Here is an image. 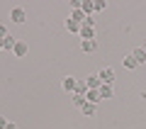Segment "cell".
<instances>
[{
  "label": "cell",
  "instance_id": "12",
  "mask_svg": "<svg viewBox=\"0 0 146 129\" xmlns=\"http://www.w3.org/2000/svg\"><path fill=\"white\" fill-rule=\"evenodd\" d=\"M71 20H76L78 25H85V20H88V15H85L83 10H73V12H71Z\"/></svg>",
  "mask_w": 146,
  "mask_h": 129
},
{
  "label": "cell",
  "instance_id": "21",
  "mask_svg": "<svg viewBox=\"0 0 146 129\" xmlns=\"http://www.w3.org/2000/svg\"><path fill=\"white\" fill-rule=\"evenodd\" d=\"M5 127H7V119L3 117V114H0V129H5Z\"/></svg>",
  "mask_w": 146,
  "mask_h": 129
},
{
  "label": "cell",
  "instance_id": "17",
  "mask_svg": "<svg viewBox=\"0 0 146 129\" xmlns=\"http://www.w3.org/2000/svg\"><path fill=\"white\" fill-rule=\"evenodd\" d=\"M71 98H73V105H76V107H83V105H85V95H78V93H73Z\"/></svg>",
  "mask_w": 146,
  "mask_h": 129
},
{
  "label": "cell",
  "instance_id": "23",
  "mask_svg": "<svg viewBox=\"0 0 146 129\" xmlns=\"http://www.w3.org/2000/svg\"><path fill=\"white\" fill-rule=\"evenodd\" d=\"M0 49H3V37H0Z\"/></svg>",
  "mask_w": 146,
  "mask_h": 129
},
{
  "label": "cell",
  "instance_id": "14",
  "mask_svg": "<svg viewBox=\"0 0 146 129\" xmlns=\"http://www.w3.org/2000/svg\"><path fill=\"white\" fill-rule=\"evenodd\" d=\"M80 10H83L85 15L90 17V12L95 10V3H93V0H83V3H80Z\"/></svg>",
  "mask_w": 146,
  "mask_h": 129
},
{
  "label": "cell",
  "instance_id": "10",
  "mask_svg": "<svg viewBox=\"0 0 146 129\" xmlns=\"http://www.w3.org/2000/svg\"><path fill=\"white\" fill-rule=\"evenodd\" d=\"M131 56H134V61L136 63H139V66H141V63H146V51H144V49H134V51H131Z\"/></svg>",
  "mask_w": 146,
  "mask_h": 129
},
{
  "label": "cell",
  "instance_id": "9",
  "mask_svg": "<svg viewBox=\"0 0 146 129\" xmlns=\"http://www.w3.org/2000/svg\"><path fill=\"white\" fill-rule=\"evenodd\" d=\"M100 100H102V98H100V93H98V90H88V93H85V102H90V105H98Z\"/></svg>",
  "mask_w": 146,
  "mask_h": 129
},
{
  "label": "cell",
  "instance_id": "7",
  "mask_svg": "<svg viewBox=\"0 0 146 129\" xmlns=\"http://www.w3.org/2000/svg\"><path fill=\"white\" fill-rule=\"evenodd\" d=\"M100 98L102 100H110V98H115V90H112V85H100Z\"/></svg>",
  "mask_w": 146,
  "mask_h": 129
},
{
  "label": "cell",
  "instance_id": "3",
  "mask_svg": "<svg viewBox=\"0 0 146 129\" xmlns=\"http://www.w3.org/2000/svg\"><path fill=\"white\" fill-rule=\"evenodd\" d=\"M61 85H63V90H66V93H76V85H78V78H71V76H66L61 80Z\"/></svg>",
  "mask_w": 146,
  "mask_h": 129
},
{
  "label": "cell",
  "instance_id": "16",
  "mask_svg": "<svg viewBox=\"0 0 146 129\" xmlns=\"http://www.w3.org/2000/svg\"><path fill=\"white\" fill-rule=\"evenodd\" d=\"M80 110H83V114H85V117H93V114H95V110H98V107H95V105H90V102H85V105H83Z\"/></svg>",
  "mask_w": 146,
  "mask_h": 129
},
{
  "label": "cell",
  "instance_id": "18",
  "mask_svg": "<svg viewBox=\"0 0 146 129\" xmlns=\"http://www.w3.org/2000/svg\"><path fill=\"white\" fill-rule=\"evenodd\" d=\"M76 93H78V95H85V93H88V85H85V80H78V85H76Z\"/></svg>",
  "mask_w": 146,
  "mask_h": 129
},
{
  "label": "cell",
  "instance_id": "1",
  "mask_svg": "<svg viewBox=\"0 0 146 129\" xmlns=\"http://www.w3.org/2000/svg\"><path fill=\"white\" fill-rule=\"evenodd\" d=\"M98 78H100L102 85H112V83H115V71H112V68H102V71L98 73Z\"/></svg>",
  "mask_w": 146,
  "mask_h": 129
},
{
  "label": "cell",
  "instance_id": "24",
  "mask_svg": "<svg viewBox=\"0 0 146 129\" xmlns=\"http://www.w3.org/2000/svg\"><path fill=\"white\" fill-rule=\"evenodd\" d=\"M141 49H144V51H146V41H144V47H141Z\"/></svg>",
  "mask_w": 146,
  "mask_h": 129
},
{
  "label": "cell",
  "instance_id": "13",
  "mask_svg": "<svg viewBox=\"0 0 146 129\" xmlns=\"http://www.w3.org/2000/svg\"><path fill=\"white\" fill-rule=\"evenodd\" d=\"M122 63H124V68H127V71H134V68L139 66V63L134 61V56H131V54H129V56H124V59H122Z\"/></svg>",
  "mask_w": 146,
  "mask_h": 129
},
{
  "label": "cell",
  "instance_id": "19",
  "mask_svg": "<svg viewBox=\"0 0 146 129\" xmlns=\"http://www.w3.org/2000/svg\"><path fill=\"white\" fill-rule=\"evenodd\" d=\"M95 10H107V3L105 0H95Z\"/></svg>",
  "mask_w": 146,
  "mask_h": 129
},
{
  "label": "cell",
  "instance_id": "6",
  "mask_svg": "<svg viewBox=\"0 0 146 129\" xmlns=\"http://www.w3.org/2000/svg\"><path fill=\"white\" fill-rule=\"evenodd\" d=\"M27 51H29V49H27V44H25V41H17V47L12 49V54H15L17 59H25V56H27Z\"/></svg>",
  "mask_w": 146,
  "mask_h": 129
},
{
  "label": "cell",
  "instance_id": "15",
  "mask_svg": "<svg viewBox=\"0 0 146 129\" xmlns=\"http://www.w3.org/2000/svg\"><path fill=\"white\" fill-rule=\"evenodd\" d=\"M66 29H68V32H76V34H78V32H80V25H78L76 20H71V17H68V20H66Z\"/></svg>",
  "mask_w": 146,
  "mask_h": 129
},
{
  "label": "cell",
  "instance_id": "8",
  "mask_svg": "<svg viewBox=\"0 0 146 129\" xmlns=\"http://www.w3.org/2000/svg\"><path fill=\"white\" fill-rule=\"evenodd\" d=\"M80 49H83L85 54H93L95 49H98V41H95V39H88V41H80Z\"/></svg>",
  "mask_w": 146,
  "mask_h": 129
},
{
  "label": "cell",
  "instance_id": "2",
  "mask_svg": "<svg viewBox=\"0 0 146 129\" xmlns=\"http://www.w3.org/2000/svg\"><path fill=\"white\" fill-rule=\"evenodd\" d=\"M25 20H27V12L22 10V7H12V10H10V22H15V25H22Z\"/></svg>",
  "mask_w": 146,
  "mask_h": 129
},
{
  "label": "cell",
  "instance_id": "5",
  "mask_svg": "<svg viewBox=\"0 0 146 129\" xmlns=\"http://www.w3.org/2000/svg\"><path fill=\"white\" fill-rule=\"evenodd\" d=\"M85 85H88V90H100V78H98V73H93V76H88L85 78Z\"/></svg>",
  "mask_w": 146,
  "mask_h": 129
},
{
  "label": "cell",
  "instance_id": "20",
  "mask_svg": "<svg viewBox=\"0 0 146 129\" xmlns=\"http://www.w3.org/2000/svg\"><path fill=\"white\" fill-rule=\"evenodd\" d=\"M0 37H3V39L7 37V27H5V25H0Z\"/></svg>",
  "mask_w": 146,
  "mask_h": 129
},
{
  "label": "cell",
  "instance_id": "11",
  "mask_svg": "<svg viewBox=\"0 0 146 129\" xmlns=\"http://www.w3.org/2000/svg\"><path fill=\"white\" fill-rule=\"evenodd\" d=\"M15 47H17V39H15L12 34H7L5 39H3V49H7V51H12Z\"/></svg>",
  "mask_w": 146,
  "mask_h": 129
},
{
  "label": "cell",
  "instance_id": "4",
  "mask_svg": "<svg viewBox=\"0 0 146 129\" xmlns=\"http://www.w3.org/2000/svg\"><path fill=\"white\" fill-rule=\"evenodd\" d=\"M80 39L83 41H88V39H95V27H90V25H80Z\"/></svg>",
  "mask_w": 146,
  "mask_h": 129
},
{
  "label": "cell",
  "instance_id": "22",
  "mask_svg": "<svg viewBox=\"0 0 146 129\" xmlns=\"http://www.w3.org/2000/svg\"><path fill=\"white\" fill-rule=\"evenodd\" d=\"M5 129H17V124H15V122H7V127H5Z\"/></svg>",
  "mask_w": 146,
  "mask_h": 129
}]
</instances>
